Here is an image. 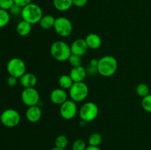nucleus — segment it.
<instances>
[{
  "mask_svg": "<svg viewBox=\"0 0 151 150\" xmlns=\"http://www.w3.org/2000/svg\"><path fill=\"white\" fill-rule=\"evenodd\" d=\"M32 0H14V3L23 8V7H26L27 5L32 3Z\"/></svg>",
  "mask_w": 151,
  "mask_h": 150,
  "instance_id": "31",
  "label": "nucleus"
},
{
  "mask_svg": "<svg viewBox=\"0 0 151 150\" xmlns=\"http://www.w3.org/2000/svg\"><path fill=\"white\" fill-rule=\"evenodd\" d=\"M69 75L74 82H83L87 75L86 69H85L82 66H78V67H74L71 69Z\"/></svg>",
  "mask_w": 151,
  "mask_h": 150,
  "instance_id": "14",
  "label": "nucleus"
},
{
  "mask_svg": "<svg viewBox=\"0 0 151 150\" xmlns=\"http://www.w3.org/2000/svg\"><path fill=\"white\" fill-rule=\"evenodd\" d=\"M50 53L55 60L59 62L66 61L72 54L71 47L63 41H55L50 47Z\"/></svg>",
  "mask_w": 151,
  "mask_h": 150,
  "instance_id": "2",
  "label": "nucleus"
},
{
  "mask_svg": "<svg viewBox=\"0 0 151 150\" xmlns=\"http://www.w3.org/2000/svg\"><path fill=\"white\" fill-rule=\"evenodd\" d=\"M38 79L36 76L32 73H25L23 76L19 78V82L24 88H35Z\"/></svg>",
  "mask_w": 151,
  "mask_h": 150,
  "instance_id": "15",
  "label": "nucleus"
},
{
  "mask_svg": "<svg viewBox=\"0 0 151 150\" xmlns=\"http://www.w3.org/2000/svg\"><path fill=\"white\" fill-rule=\"evenodd\" d=\"M50 99L53 104L60 105L68 100V94L66 92V90L61 88H56L50 93Z\"/></svg>",
  "mask_w": 151,
  "mask_h": 150,
  "instance_id": "12",
  "label": "nucleus"
},
{
  "mask_svg": "<svg viewBox=\"0 0 151 150\" xmlns=\"http://www.w3.org/2000/svg\"><path fill=\"white\" fill-rule=\"evenodd\" d=\"M26 69L24 61L19 57H13L7 63V71L9 75L18 79L26 73Z\"/></svg>",
  "mask_w": 151,
  "mask_h": 150,
  "instance_id": "6",
  "label": "nucleus"
},
{
  "mask_svg": "<svg viewBox=\"0 0 151 150\" xmlns=\"http://www.w3.org/2000/svg\"><path fill=\"white\" fill-rule=\"evenodd\" d=\"M85 41L88 49H97L102 45L101 38L100 37V35L96 33H89L88 35H87L85 38Z\"/></svg>",
  "mask_w": 151,
  "mask_h": 150,
  "instance_id": "16",
  "label": "nucleus"
},
{
  "mask_svg": "<svg viewBox=\"0 0 151 150\" xmlns=\"http://www.w3.org/2000/svg\"><path fill=\"white\" fill-rule=\"evenodd\" d=\"M86 71H87V74L90 75V76H91V75H94V74H96L98 73V71H97V67L93 66H91V65H90V64H89V66L87 67Z\"/></svg>",
  "mask_w": 151,
  "mask_h": 150,
  "instance_id": "33",
  "label": "nucleus"
},
{
  "mask_svg": "<svg viewBox=\"0 0 151 150\" xmlns=\"http://www.w3.org/2000/svg\"><path fill=\"white\" fill-rule=\"evenodd\" d=\"M86 150H101L99 146H88L86 147Z\"/></svg>",
  "mask_w": 151,
  "mask_h": 150,
  "instance_id": "35",
  "label": "nucleus"
},
{
  "mask_svg": "<svg viewBox=\"0 0 151 150\" xmlns=\"http://www.w3.org/2000/svg\"><path fill=\"white\" fill-rule=\"evenodd\" d=\"M41 116H42V112L38 105L28 107L25 113L26 119H27L28 121L31 123L38 122L41 119Z\"/></svg>",
  "mask_w": 151,
  "mask_h": 150,
  "instance_id": "13",
  "label": "nucleus"
},
{
  "mask_svg": "<svg viewBox=\"0 0 151 150\" xmlns=\"http://www.w3.org/2000/svg\"><path fill=\"white\" fill-rule=\"evenodd\" d=\"M88 3V0H73V5L77 7H83Z\"/></svg>",
  "mask_w": 151,
  "mask_h": 150,
  "instance_id": "32",
  "label": "nucleus"
},
{
  "mask_svg": "<svg viewBox=\"0 0 151 150\" xmlns=\"http://www.w3.org/2000/svg\"><path fill=\"white\" fill-rule=\"evenodd\" d=\"M18 83V78L10 76L7 79V84L10 87H15Z\"/></svg>",
  "mask_w": 151,
  "mask_h": 150,
  "instance_id": "30",
  "label": "nucleus"
},
{
  "mask_svg": "<svg viewBox=\"0 0 151 150\" xmlns=\"http://www.w3.org/2000/svg\"><path fill=\"white\" fill-rule=\"evenodd\" d=\"M70 47L72 54H76V55L81 56V57L85 55L88 49L86 42L83 38H78V39L75 40L71 44Z\"/></svg>",
  "mask_w": 151,
  "mask_h": 150,
  "instance_id": "11",
  "label": "nucleus"
},
{
  "mask_svg": "<svg viewBox=\"0 0 151 150\" xmlns=\"http://www.w3.org/2000/svg\"><path fill=\"white\" fill-rule=\"evenodd\" d=\"M103 136L99 132H94L91 134L88 138V142L89 146H99L103 142Z\"/></svg>",
  "mask_w": 151,
  "mask_h": 150,
  "instance_id": "21",
  "label": "nucleus"
},
{
  "mask_svg": "<svg viewBox=\"0 0 151 150\" xmlns=\"http://www.w3.org/2000/svg\"><path fill=\"white\" fill-rule=\"evenodd\" d=\"M21 16L24 21L32 25L39 23L44 14L41 7L38 4L32 2L23 7Z\"/></svg>",
  "mask_w": 151,
  "mask_h": 150,
  "instance_id": "3",
  "label": "nucleus"
},
{
  "mask_svg": "<svg viewBox=\"0 0 151 150\" xmlns=\"http://www.w3.org/2000/svg\"><path fill=\"white\" fill-rule=\"evenodd\" d=\"M69 96L75 102H81L87 98L88 95V87L84 82H74L69 88Z\"/></svg>",
  "mask_w": 151,
  "mask_h": 150,
  "instance_id": "5",
  "label": "nucleus"
},
{
  "mask_svg": "<svg viewBox=\"0 0 151 150\" xmlns=\"http://www.w3.org/2000/svg\"><path fill=\"white\" fill-rule=\"evenodd\" d=\"M10 13L7 10L0 9V29L4 28L10 23Z\"/></svg>",
  "mask_w": 151,
  "mask_h": 150,
  "instance_id": "22",
  "label": "nucleus"
},
{
  "mask_svg": "<svg viewBox=\"0 0 151 150\" xmlns=\"http://www.w3.org/2000/svg\"><path fill=\"white\" fill-rule=\"evenodd\" d=\"M68 61H69V65H70L72 68L78 67V66H82V63H83L82 57L76 55V54H71V56L69 57Z\"/></svg>",
  "mask_w": 151,
  "mask_h": 150,
  "instance_id": "25",
  "label": "nucleus"
},
{
  "mask_svg": "<svg viewBox=\"0 0 151 150\" xmlns=\"http://www.w3.org/2000/svg\"><path fill=\"white\" fill-rule=\"evenodd\" d=\"M53 5L58 11H67L73 6V0H53Z\"/></svg>",
  "mask_w": 151,
  "mask_h": 150,
  "instance_id": "18",
  "label": "nucleus"
},
{
  "mask_svg": "<svg viewBox=\"0 0 151 150\" xmlns=\"http://www.w3.org/2000/svg\"><path fill=\"white\" fill-rule=\"evenodd\" d=\"M22 101L27 107L38 105L40 101V95L35 88H24L21 94Z\"/></svg>",
  "mask_w": 151,
  "mask_h": 150,
  "instance_id": "9",
  "label": "nucleus"
},
{
  "mask_svg": "<svg viewBox=\"0 0 151 150\" xmlns=\"http://www.w3.org/2000/svg\"><path fill=\"white\" fill-rule=\"evenodd\" d=\"M99 60L97 59H91V61H90V65L93 66H95V67H97V65H98Z\"/></svg>",
  "mask_w": 151,
  "mask_h": 150,
  "instance_id": "34",
  "label": "nucleus"
},
{
  "mask_svg": "<svg viewBox=\"0 0 151 150\" xmlns=\"http://www.w3.org/2000/svg\"><path fill=\"white\" fill-rule=\"evenodd\" d=\"M50 150H64V149H63L58 148V147H56V146H55L54 148L51 149H50Z\"/></svg>",
  "mask_w": 151,
  "mask_h": 150,
  "instance_id": "36",
  "label": "nucleus"
},
{
  "mask_svg": "<svg viewBox=\"0 0 151 150\" xmlns=\"http://www.w3.org/2000/svg\"><path fill=\"white\" fill-rule=\"evenodd\" d=\"M31 30H32V24L24 20L19 22L16 26V32L20 36H27L30 33Z\"/></svg>",
  "mask_w": 151,
  "mask_h": 150,
  "instance_id": "17",
  "label": "nucleus"
},
{
  "mask_svg": "<svg viewBox=\"0 0 151 150\" xmlns=\"http://www.w3.org/2000/svg\"><path fill=\"white\" fill-rule=\"evenodd\" d=\"M55 22V18L54 16L52 15H45L41 18L39 25L43 29L48 30L54 27Z\"/></svg>",
  "mask_w": 151,
  "mask_h": 150,
  "instance_id": "19",
  "label": "nucleus"
},
{
  "mask_svg": "<svg viewBox=\"0 0 151 150\" xmlns=\"http://www.w3.org/2000/svg\"><path fill=\"white\" fill-rule=\"evenodd\" d=\"M136 93L139 96L144 98L146 96L150 94V88L148 85L145 83H140L136 88Z\"/></svg>",
  "mask_w": 151,
  "mask_h": 150,
  "instance_id": "23",
  "label": "nucleus"
},
{
  "mask_svg": "<svg viewBox=\"0 0 151 150\" xmlns=\"http://www.w3.org/2000/svg\"><path fill=\"white\" fill-rule=\"evenodd\" d=\"M14 4V0H0V9L9 11Z\"/></svg>",
  "mask_w": 151,
  "mask_h": 150,
  "instance_id": "28",
  "label": "nucleus"
},
{
  "mask_svg": "<svg viewBox=\"0 0 151 150\" xmlns=\"http://www.w3.org/2000/svg\"><path fill=\"white\" fill-rule=\"evenodd\" d=\"M118 69L117 60L111 55H106L99 60L97 71L104 77H110L116 72Z\"/></svg>",
  "mask_w": 151,
  "mask_h": 150,
  "instance_id": "1",
  "label": "nucleus"
},
{
  "mask_svg": "<svg viewBox=\"0 0 151 150\" xmlns=\"http://www.w3.org/2000/svg\"><path fill=\"white\" fill-rule=\"evenodd\" d=\"M69 144V140H68L67 137L64 135H60L55 138V145L56 147H58V148L63 149H65L66 148V146H68Z\"/></svg>",
  "mask_w": 151,
  "mask_h": 150,
  "instance_id": "24",
  "label": "nucleus"
},
{
  "mask_svg": "<svg viewBox=\"0 0 151 150\" xmlns=\"http://www.w3.org/2000/svg\"><path fill=\"white\" fill-rule=\"evenodd\" d=\"M78 110L75 101L72 99L66 100L60 105V114L63 119L71 120L76 116Z\"/></svg>",
  "mask_w": 151,
  "mask_h": 150,
  "instance_id": "10",
  "label": "nucleus"
},
{
  "mask_svg": "<svg viewBox=\"0 0 151 150\" xmlns=\"http://www.w3.org/2000/svg\"><path fill=\"white\" fill-rule=\"evenodd\" d=\"M86 144L82 139L75 140L72 144V150H86Z\"/></svg>",
  "mask_w": 151,
  "mask_h": 150,
  "instance_id": "27",
  "label": "nucleus"
},
{
  "mask_svg": "<svg viewBox=\"0 0 151 150\" xmlns=\"http://www.w3.org/2000/svg\"><path fill=\"white\" fill-rule=\"evenodd\" d=\"M74 82L71 78L69 74H63L59 77L58 84L60 85V88H63L64 90H67L72 87Z\"/></svg>",
  "mask_w": 151,
  "mask_h": 150,
  "instance_id": "20",
  "label": "nucleus"
},
{
  "mask_svg": "<svg viewBox=\"0 0 151 150\" xmlns=\"http://www.w3.org/2000/svg\"><path fill=\"white\" fill-rule=\"evenodd\" d=\"M141 104L144 110L147 113H151V94L142 98Z\"/></svg>",
  "mask_w": 151,
  "mask_h": 150,
  "instance_id": "26",
  "label": "nucleus"
},
{
  "mask_svg": "<svg viewBox=\"0 0 151 150\" xmlns=\"http://www.w3.org/2000/svg\"><path fill=\"white\" fill-rule=\"evenodd\" d=\"M80 119L81 121L91 122L95 120L99 114V107L97 104L92 101H88L83 104L78 110Z\"/></svg>",
  "mask_w": 151,
  "mask_h": 150,
  "instance_id": "4",
  "label": "nucleus"
},
{
  "mask_svg": "<svg viewBox=\"0 0 151 150\" xmlns=\"http://www.w3.org/2000/svg\"><path fill=\"white\" fill-rule=\"evenodd\" d=\"M53 28L56 33L63 38L69 37L73 31L72 23L69 19L66 17H58L55 19Z\"/></svg>",
  "mask_w": 151,
  "mask_h": 150,
  "instance_id": "8",
  "label": "nucleus"
},
{
  "mask_svg": "<svg viewBox=\"0 0 151 150\" xmlns=\"http://www.w3.org/2000/svg\"><path fill=\"white\" fill-rule=\"evenodd\" d=\"M22 7H21L20 6L17 5V4H14L13 6H12L11 8L9 10V13L11 15H13V16H18V15H22Z\"/></svg>",
  "mask_w": 151,
  "mask_h": 150,
  "instance_id": "29",
  "label": "nucleus"
},
{
  "mask_svg": "<svg viewBox=\"0 0 151 150\" xmlns=\"http://www.w3.org/2000/svg\"><path fill=\"white\" fill-rule=\"evenodd\" d=\"M0 121L6 127L13 128L20 123L21 116L15 109H6L1 113Z\"/></svg>",
  "mask_w": 151,
  "mask_h": 150,
  "instance_id": "7",
  "label": "nucleus"
}]
</instances>
